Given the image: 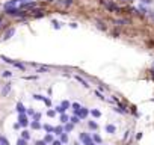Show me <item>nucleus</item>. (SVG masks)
Wrapping results in <instances>:
<instances>
[{
	"label": "nucleus",
	"instance_id": "obj_24",
	"mask_svg": "<svg viewBox=\"0 0 154 145\" xmlns=\"http://www.w3.org/2000/svg\"><path fill=\"white\" fill-rule=\"evenodd\" d=\"M39 118H41V113H35L33 115V119H36V121H39Z\"/></svg>",
	"mask_w": 154,
	"mask_h": 145
},
{
	"label": "nucleus",
	"instance_id": "obj_27",
	"mask_svg": "<svg viewBox=\"0 0 154 145\" xmlns=\"http://www.w3.org/2000/svg\"><path fill=\"white\" fill-rule=\"evenodd\" d=\"M68 141V136L67 135H62V139H61V142H67Z\"/></svg>",
	"mask_w": 154,
	"mask_h": 145
},
{
	"label": "nucleus",
	"instance_id": "obj_31",
	"mask_svg": "<svg viewBox=\"0 0 154 145\" xmlns=\"http://www.w3.org/2000/svg\"><path fill=\"white\" fill-rule=\"evenodd\" d=\"M71 121L76 124V122H79V118H77V116H74V118H71Z\"/></svg>",
	"mask_w": 154,
	"mask_h": 145
},
{
	"label": "nucleus",
	"instance_id": "obj_4",
	"mask_svg": "<svg viewBox=\"0 0 154 145\" xmlns=\"http://www.w3.org/2000/svg\"><path fill=\"white\" fill-rule=\"evenodd\" d=\"M9 92H11V83H6V85L3 86V89H2V95H3V97H6Z\"/></svg>",
	"mask_w": 154,
	"mask_h": 145
},
{
	"label": "nucleus",
	"instance_id": "obj_23",
	"mask_svg": "<svg viewBox=\"0 0 154 145\" xmlns=\"http://www.w3.org/2000/svg\"><path fill=\"white\" fill-rule=\"evenodd\" d=\"M26 112H27V115H32V116L35 115V110H33V109H32V107L29 109V110H26Z\"/></svg>",
	"mask_w": 154,
	"mask_h": 145
},
{
	"label": "nucleus",
	"instance_id": "obj_2",
	"mask_svg": "<svg viewBox=\"0 0 154 145\" xmlns=\"http://www.w3.org/2000/svg\"><path fill=\"white\" fill-rule=\"evenodd\" d=\"M30 127H32V130H39V129H42L41 122H39V121H36V119H32V122H30Z\"/></svg>",
	"mask_w": 154,
	"mask_h": 145
},
{
	"label": "nucleus",
	"instance_id": "obj_35",
	"mask_svg": "<svg viewBox=\"0 0 154 145\" xmlns=\"http://www.w3.org/2000/svg\"><path fill=\"white\" fill-rule=\"evenodd\" d=\"M47 2H53V0H47Z\"/></svg>",
	"mask_w": 154,
	"mask_h": 145
},
{
	"label": "nucleus",
	"instance_id": "obj_5",
	"mask_svg": "<svg viewBox=\"0 0 154 145\" xmlns=\"http://www.w3.org/2000/svg\"><path fill=\"white\" fill-rule=\"evenodd\" d=\"M12 65H14L15 68H18V70H21V71H26V65L21 64V62H15V61H12Z\"/></svg>",
	"mask_w": 154,
	"mask_h": 145
},
{
	"label": "nucleus",
	"instance_id": "obj_6",
	"mask_svg": "<svg viewBox=\"0 0 154 145\" xmlns=\"http://www.w3.org/2000/svg\"><path fill=\"white\" fill-rule=\"evenodd\" d=\"M14 33H15V29H14V27H11L9 30H6V33H5V36H3V39H9Z\"/></svg>",
	"mask_w": 154,
	"mask_h": 145
},
{
	"label": "nucleus",
	"instance_id": "obj_29",
	"mask_svg": "<svg viewBox=\"0 0 154 145\" xmlns=\"http://www.w3.org/2000/svg\"><path fill=\"white\" fill-rule=\"evenodd\" d=\"M89 127H91V129H97V124H95V122H89Z\"/></svg>",
	"mask_w": 154,
	"mask_h": 145
},
{
	"label": "nucleus",
	"instance_id": "obj_15",
	"mask_svg": "<svg viewBox=\"0 0 154 145\" xmlns=\"http://www.w3.org/2000/svg\"><path fill=\"white\" fill-rule=\"evenodd\" d=\"M44 141H45L47 144H48V142H53V136H51V135L48 133V135H45V138H44Z\"/></svg>",
	"mask_w": 154,
	"mask_h": 145
},
{
	"label": "nucleus",
	"instance_id": "obj_16",
	"mask_svg": "<svg viewBox=\"0 0 154 145\" xmlns=\"http://www.w3.org/2000/svg\"><path fill=\"white\" fill-rule=\"evenodd\" d=\"M53 133H56V135H62V127H56V129H53Z\"/></svg>",
	"mask_w": 154,
	"mask_h": 145
},
{
	"label": "nucleus",
	"instance_id": "obj_22",
	"mask_svg": "<svg viewBox=\"0 0 154 145\" xmlns=\"http://www.w3.org/2000/svg\"><path fill=\"white\" fill-rule=\"evenodd\" d=\"M61 121H62V122H68V116H67V115H62V116H61Z\"/></svg>",
	"mask_w": 154,
	"mask_h": 145
},
{
	"label": "nucleus",
	"instance_id": "obj_26",
	"mask_svg": "<svg viewBox=\"0 0 154 145\" xmlns=\"http://www.w3.org/2000/svg\"><path fill=\"white\" fill-rule=\"evenodd\" d=\"M62 107L68 109V107H70V103H68V101H64V103H62Z\"/></svg>",
	"mask_w": 154,
	"mask_h": 145
},
{
	"label": "nucleus",
	"instance_id": "obj_21",
	"mask_svg": "<svg viewBox=\"0 0 154 145\" xmlns=\"http://www.w3.org/2000/svg\"><path fill=\"white\" fill-rule=\"evenodd\" d=\"M47 115H48V116H51V118H53V116H54V115H56V110H48V112H47Z\"/></svg>",
	"mask_w": 154,
	"mask_h": 145
},
{
	"label": "nucleus",
	"instance_id": "obj_13",
	"mask_svg": "<svg viewBox=\"0 0 154 145\" xmlns=\"http://www.w3.org/2000/svg\"><path fill=\"white\" fill-rule=\"evenodd\" d=\"M76 79H77V80H79V82H80V83H82V85H83V86H89V85H88V82H86V80H83V79H82V77H80V76H77V77H76Z\"/></svg>",
	"mask_w": 154,
	"mask_h": 145
},
{
	"label": "nucleus",
	"instance_id": "obj_17",
	"mask_svg": "<svg viewBox=\"0 0 154 145\" xmlns=\"http://www.w3.org/2000/svg\"><path fill=\"white\" fill-rule=\"evenodd\" d=\"M65 110H67V109L62 107V106H57V107H56V112H59V113H64Z\"/></svg>",
	"mask_w": 154,
	"mask_h": 145
},
{
	"label": "nucleus",
	"instance_id": "obj_30",
	"mask_svg": "<svg viewBox=\"0 0 154 145\" xmlns=\"http://www.w3.org/2000/svg\"><path fill=\"white\" fill-rule=\"evenodd\" d=\"M53 27H56V29H59V23H57V21H53Z\"/></svg>",
	"mask_w": 154,
	"mask_h": 145
},
{
	"label": "nucleus",
	"instance_id": "obj_32",
	"mask_svg": "<svg viewBox=\"0 0 154 145\" xmlns=\"http://www.w3.org/2000/svg\"><path fill=\"white\" fill-rule=\"evenodd\" d=\"M20 127H21V125H20V122H17V124H14V129H15V130H17V129H20Z\"/></svg>",
	"mask_w": 154,
	"mask_h": 145
},
{
	"label": "nucleus",
	"instance_id": "obj_10",
	"mask_svg": "<svg viewBox=\"0 0 154 145\" xmlns=\"http://www.w3.org/2000/svg\"><path fill=\"white\" fill-rule=\"evenodd\" d=\"M42 129H44L45 132H48V133H51V132H53V127H51V125H48V124H44V125H42Z\"/></svg>",
	"mask_w": 154,
	"mask_h": 145
},
{
	"label": "nucleus",
	"instance_id": "obj_28",
	"mask_svg": "<svg viewBox=\"0 0 154 145\" xmlns=\"http://www.w3.org/2000/svg\"><path fill=\"white\" fill-rule=\"evenodd\" d=\"M51 145H62V142H61V141H53Z\"/></svg>",
	"mask_w": 154,
	"mask_h": 145
},
{
	"label": "nucleus",
	"instance_id": "obj_18",
	"mask_svg": "<svg viewBox=\"0 0 154 145\" xmlns=\"http://www.w3.org/2000/svg\"><path fill=\"white\" fill-rule=\"evenodd\" d=\"M48 71V68L47 67H41V68H38V72H47Z\"/></svg>",
	"mask_w": 154,
	"mask_h": 145
},
{
	"label": "nucleus",
	"instance_id": "obj_11",
	"mask_svg": "<svg viewBox=\"0 0 154 145\" xmlns=\"http://www.w3.org/2000/svg\"><path fill=\"white\" fill-rule=\"evenodd\" d=\"M17 145H27V141H26V139H23V138H18Z\"/></svg>",
	"mask_w": 154,
	"mask_h": 145
},
{
	"label": "nucleus",
	"instance_id": "obj_33",
	"mask_svg": "<svg viewBox=\"0 0 154 145\" xmlns=\"http://www.w3.org/2000/svg\"><path fill=\"white\" fill-rule=\"evenodd\" d=\"M92 115H94V116H98V115H100V113H98V112H97V110H92Z\"/></svg>",
	"mask_w": 154,
	"mask_h": 145
},
{
	"label": "nucleus",
	"instance_id": "obj_12",
	"mask_svg": "<svg viewBox=\"0 0 154 145\" xmlns=\"http://www.w3.org/2000/svg\"><path fill=\"white\" fill-rule=\"evenodd\" d=\"M57 5H62V6L71 5V0H61V2H57Z\"/></svg>",
	"mask_w": 154,
	"mask_h": 145
},
{
	"label": "nucleus",
	"instance_id": "obj_3",
	"mask_svg": "<svg viewBox=\"0 0 154 145\" xmlns=\"http://www.w3.org/2000/svg\"><path fill=\"white\" fill-rule=\"evenodd\" d=\"M33 98H35V100H39V101H44V103H45L47 106H50V100H48V98H45L44 95H39V94H35V95H33Z\"/></svg>",
	"mask_w": 154,
	"mask_h": 145
},
{
	"label": "nucleus",
	"instance_id": "obj_1",
	"mask_svg": "<svg viewBox=\"0 0 154 145\" xmlns=\"http://www.w3.org/2000/svg\"><path fill=\"white\" fill-rule=\"evenodd\" d=\"M18 122H20V125L21 127H27L30 122L27 121V116H26V113H18Z\"/></svg>",
	"mask_w": 154,
	"mask_h": 145
},
{
	"label": "nucleus",
	"instance_id": "obj_8",
	"mask_svg": "<svg viewBox=\"0 0 154 145\" xmlns=\"http://www.w3.org/2000/svg\"><path fill=\"white\" fill-rule=\"evenodd\" d=\"M21 138H23V139H26V141H29V139H30V132L23 130V132H21Z\"/></svg>",
	"mask_w": 154,
	"mask_h": 145
},
{
	"label": "nucleus",
	"instance_id": "obj_9",
	"mask_svg": "<svg viewBox=\"0 0 154 145\" xmlns=\"http://www.w3.org/2000/svg\"><path fill=\"white\" fill-rule=\"evenodd\" d=\"M0 145H9V141L2 135H0Z\"/></svg>",
	"mask_w": 154,
	"mask_h": 145
},
{
	"label": "nucleus",
	"instance_id": "obj_14",
	"mask_svg": "<svg viewBox=\"0 0 154 145\" xmlns=\"http://www.w3.org/2000/svg\"><path fill=\"white\" fill-rule=\"evenodd\" d=\"M2 76H3V77H11V76H12V71L6 70V71H3V72H2Z\"/></svg>",
	"mask_w": 154,
	"mask_h": 145
},
{
	"label": "nucleus",
	"instance_id": "obj_20",
	"mask_svg": "<svg viewBox=\"0 0 154 145\" xmlns=\"http://www.w3.org/2000/svg\"><path fill=\"white\" fill-rule=\"evenodd\" d=\"M107 132H109V133H113V132H115V127H113V125H107Z\"/></svg>",
	"mask_w": 154,
	"mask_h": 145
},
{
	"label": "nucleus",
	"instance_id": "obj_34",
	"mask_svg": "<svg viewBox=\"0 0 154 145\" xmlns=\"http://www.w3.org/2000/svg\"><path fill=\"white\" fill-rule=\"evenodd\" d=\"M2 21H3V17H2V15H0V24H2Z\"/></svg>",
	"mask_w": 154,
	"mask_h": 145
},
{
	"label": "nucleus",
	"instance_id": "obj_7",
	"mask_svg": "<svg viewBox=\"0 0 154 145\" xmlns=\"http://www.w3.org/2000/svg\"><path fill=\"white\" fill-rule=\"evenodd\" d=\"M17 112L18 113H26V107L23 106V103H17Z\"/></svg>",
	"mask_w": 154,
	"mask_h": 145
},
{
	"label": "nucleus",
	"instance_id": "obj_19",
	"mask_svg": "<svg viewBox=\"0 0 154 145\" xmlns=\"http://www.w3.org/2000/svg\"><path fill=\"white\" fill-rule=\"evenodd\" d=\"M35 145H47V142H45L44 139H42V141H36V142H35Z\"/></svg>",
	"mask_w": 154,
	"mask_h": 145
},
{
	"label": "nucleus",
	"instance_id": "obj_25",
	"mask_svg": "<svg viewBox=\"0 0 154 145\" xmlns=\"http://www.w3.org/2000/svg\"><path fill=\"white\" fill-rule=\"evenodd\" d=\"M65 130H67V132L73 130V124H67V127H65Z\"/></svg>",
	"mask_w": 154,
	"mask_h": 145
}]
</instances>
